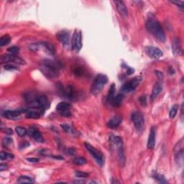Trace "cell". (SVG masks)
Returning <instances> with one entry per match:
<instances>
[{
    "label": "cell",
    "instance_id": "6da1fadb",
    "mask_svg": "<svg viewBox=\"0 0 184 184\" xmlns=\"http://www.w3.org/2000/svg\"><path fill=\"white\" fill-rule=\"evenodd\" d=\"M146 28L147 31L160 42L164 43L165 41V34L162 26L154 16H150L146 22Z\"/></svg>",
    "mask_w": 184,
    "mask_h": 184
},
{
    "label": "cell",
    "instance_id": "7a4b0ae2",
    "mask_svg": "<svg viewBox=\"0 0 184 184\" xmlns=\"http://www.w3.org/2000/svg\"><path fill=\"white\" fill-rule=\"evenodd\" d=\"M60 68L61 66L59 63L51 60L46 59L40 62V71L48 78H52L58 76Z\"/></svg>",
    "mask_w": 184,
    "mask_h": 184
},
{
    "label": "cell",
    "instance_id": "3957f363",
    "mask_svg": "<svg viewBox=\"0 0 184 184\" xmlns=\"http://www.w3.org/2000/svg\"><path fill=\"white\" fill-rule=\"evenodd\" d=\"M108 78L104 74H98L93 80L91 84L90 91L92 94L96 95L104 89V86L107 84Z\"/></svg>",
    "mask_w": 184,
    "mask_h": 184
},
{
    "label": "cell",
    "instance_id": "277c9868",
    "mask_svg": "<svg viewBox=\"0 0 184 184\" xmlns=\"http://www.w3.org/2000/svg\"><path fill=\"white\" fill-rule=\"evenodd\" d=\"M84 145L85 147L86 148V150L89 152L90 154L93 156V158H94L96 162L100 165L101 167H102L104 164V155L101 153L99 150H98L97 149L95 148L94 147L91 145L89 143L85 142L84 143Z\"/></svg>",
    "mask_w": 184,
    "mask_h": 184
},
{
    "label": "cell",
    "instance_id": "5b68a950",
    "mask_svg": "<svg viewBox=\"0 0 184 184\" xmlns=\"http://www.w3.org/2000/svg\"><path fill=\"white\" fill-rule=\"evenodd\" d=\"M131 120L134 123L136 130L139 132H141L144 129L145 120L143 114L140 111H134L131 115Z\"/></svg>",
    "mask_w": 184,
    "mask_h": 184
},
{
    "label": "cell",
    "instance_id": "8992f818",
    "mask_svg": "<svg viewBox=\"0 0 184 184\" xmlns=\"http://www.w3.org/2000/svg\"><path fill=\"white\" fill-rule=\"evenodd\" d=\"M141 80L142 78L140 76L135 77L134 78L131 79L129 82L124 84L122 88V91L123 93H130V92L133 91L139 85Z\"/></svg>",
    "mask_w": 184,
    "mask_h": 184
},
{
    "label": "cell",
    "instance_id": "52a82bcc",
    "mask_svg": "<svg viewBox=\"0 0 184 184\" xmlns=\"http://www.w3.org/2000/svg\"><path fill=\"white\" fill-rule=\"evenodd\" d=\"M72 50L78 52L82 48V36L81 32L76 30L73 34L71 40Z\"/></svg>",
    "mask_w": 184,
    "mask_h": 184
},
{
    "label": "cell",
    "instance_id": "ba28073f",
    "mask_svg": "<svg viewBox=\"0 0 184 184\" xmlns=\"http://www.w3.org/2000/svg\"><path fill=\"white\" fill-rule=\"evenodd\" d=\"M145 52L149 57L153 59H158L163 56V52L160 49L153 46H148L145 48Z\"/></svg>",
    "mask_w": 184,
    "mask_h": 184
},
{
    "label": "cell",
    "instance_id": "9c48e42d",
    "mask_svg": "<svg viewBox=\"0 0 184 184\" xmlns=\"http://www.w3.org/2000/svg\"><path fill=\"white\" fill-rule=\"evenodd\" d=\"M9 62H13L17 64H25V62L23 61L21 58L15 55H12V54H7L1 58V63H7Z\"/></svg>",
    "mask_w": 184,
    "mask_h": 184
},
{
    "label": "cell",
    "instance_id": "30bf717a",
    "mask_svg": "<svg viewBox=\"0 0 184 184\" xmlns=\"http://www.w3.org/2000/svg\"><path fill=\"white\" fill-rule=\"evenodd\" d=\"M60 91H61V93L64 97L71 99V100H73L74 99V96H76L75 89L71 86H68L67 87H63V86H61Z\"/></svg>",
    "mask_w": 184,
    "mask_h": 184
},
{
    "label": "cell",
    "instance_id": "8fae6325",
    "mask_svg": "<svg viewBox=\"0 0 184 184\" xmlns=\"http://www.w3.org/2000/svg\"><path fill=\"white\" fill-rule=\"evenodd\" d=\"M56 37L62 44H63V46H68L69 40H70V35H69L68 32L66 30H62L58 32L56 34Z\"/></svg>",
    "mask_w": 184,
    "mask_h": 184
},
{
    "label": "cell",
    "instance_id": "7c38bea8",
    "mask_svg": "<svg viewBox=\"0 0 184 184\" xmlns=\"http://www.w3.org/2000/svg\"><path fill=\"white\" fill-rule=\"evenodd\" d=\"M28 133L37 142L42 143L44 142V138H43V135L36 128L30 127L28 129Z\"/></svg>",
    "mask_w": 184,
    "mask_h": 184
},
{
    "label": "cell",
    "instance_id": "4fadbf2b",
    "mask_svg": "<svg viewBox=\"0 0 184 184\" xmlns=\"http://www.w3.org/2000/svg\"><path fill=\"white\" fill-rule=\"evenodd\" d=\"M155 135H156V128L155 127H152L150 129V134L147 140V148L152 150L154 148L155 145Z\"/></svg>",
    "mask_w": 184,
    "mask_h": 184
},
{
    "label": "cell",
    "instance_id": "5bb4252c",
    "mask_svg": "<svg viewBox=\"0 0 184 184\" xmlns=\"http://www.w3.org/2000/svg\"><path fill=\"white\" fill-rule=\"evenodd\" d=\"M114 3L117 7L118 12L123 16L124 17H127L128 16V10L125 4H124L122 1H114Z\"/></svg>",
    "mask_w": 184,
    "mask_h": 184
},
{
    "label": "cell",
    "instance_id": "9a60e30c",
    "mask_svg": "<svg viewBox=\"0 0 184 184\" xmlns=\"http://www.w3.org/2000/svg\"><path fill=\"white\" fill-rule=\"evenodd\" d=\"M122 120V118L120 116H114V117H113L112 118H111L109 120L107 123L108 127L113 129H117L121 124Z\"/></svg>",
    "mask_w": 184,
    "mask_h": 184
},
{
    "label": "cell",
    "instance_id": "2e32d148",
    "mask_svg": "<svg viewBox=\"0 0 184 184\" xmlns=\"http://www.w3.org/2000/svg\"><path fill=\"white\" fill-rule=\"evenodd\" d=\"M21 112L22 111L20 110H7L3 113V116L10 120H15L19 117Z\"/></svg>",
    "mask_w": 184,
    "mask_h": 184
},
{
    "label": "cell",
    "instance_id": "e0dca14e",
    "mask_svg": "<svg viewBox=\"0 0 184 184\" xmlns=\"http://www.w3.org/2000/svg\"><path fill=\"white\" fill-rule=\"evenodd\" d=\"M172 49H173V53L176 55H181L183 50H182L181 44V41L178 38H175L173 40V43H172Z\"/></svg>",
    "mask_w": 184,
    "mask_h": 184
},
{
    "label": "cell",
    "instance_id": "ac0fdd59",
    "mask_svg": "<svg viewBox=\"0 0 184 184\" xmlns=\"http://www.w3.org/2000/svg\"><path fill=\"white\" fill-rule=\"evenodd\" d=\"M163 90V85L160 82H157L156 84L154 85L153 91H152V99H155V98L158 97L160 95V93H161Z\"/></svg>",
    "mask_w": 184,
    "mask_h": 184
},
{
    "label": "cell",
    "instance_id": "d6986e66",
    "mask_svg": "<svg viewBox=\"0 0 184 184\" xmlns=\"http://www.w3.org/2000/svg\"><path fill=\"white\" fill-rule=\"evenodd\" d=\"M115 92H116V87H115V84H112L110 86L108 92V95L107 97V102L110 104H112L113 100H114V97H115Z\"/></svg>",
    "mask_w": 184,
    "mask_h": 184
},
{
    "label": "cell",
    "instance_id": "ffe728a7",
    "mask_svg": "<svg viewBox=\"0 0 184 184\" xmlns=\"http://www.w3.org/2000/svg\"><path fill=\"white\" fill-rule=\"evenodd\" d=\"M110 142L112 146H114L116 148H120L122 147V140L121 138L118 136H112L110 138Z\"/></svg>",
    "mask_w": 184,
    "mask_h": 184
},
{
    "label": "cell",
    "instance_id": "44dd1931",
    "mask_svg": "<svg viewBox=\"0 0 184 184\" xmlns=\"http://www.w3.org/2000/svg\"><path fill=\"white\" fill-rule=\"evenodd\" d=\"M71 107V105L69 103L66 102H60L56 107L57 111H58L59 112L63 111H66V110H70Z\"/></svg>",
    "mask_w": 184,
    "mask_h": 184
},
{
    "label": "cell",
    "instance_id": "7402d4cb",
    "mask_svg": "<svg viewBox=\"0 0 184 184\" xmlns=\"http://www.w3.org/2000/svg\"><path fill=\"white\" fill-rule=\"evenodd\" d=\"M123 99H124L123 93H118V94L114 97L111 104H112L114 107H120V105L122 104V102Z\"/></svg>",
    "mask_w": 184,
    "mask_h": 184
},
{
    "label": "cell",
    "instance_id": "603a6c76",
    "mask_svg": "<svg viewBox=\"0 0 184 184\" xmlns=\"http://www.w3.org/2000/svg\"><path fill=\"white\" fill-rule=\"evenodd\" d=\"M42 46H43V48H45L48 53L50 54V55L55 54V48L52 44H50V43H46V42H42Z\"/></svg>",
    "mask_w": 184,
    "mask_h": 184
},
{
    "label": "cell",
    "instance_id": "cb8c5ba5",
    "mask_svg": "<svg viewBox=\"0 0 184 184\" xmlns=\"http://www.w3.org/2000/svg\"><path fill=\"white\" fill-rule=\"evenodd\" d=\"M118 160L120 163V165L122 167H124L125 163V155L122 147H120L118 149Z\"/></svg>",
    "mask_w": 184,
    "mask_h": 184
},
{
    "label": "cell",
    "instance_id": "d4e9b609",
    "mask_svg": "<svg viewBox=\"0 0 184 184\" xmlns=\"http://www.w3.org/2000/svg\"><path fill=\"white\" fill-rule=\"evenodd\" d=\"M25 117L28 119H34V120H36V119L40 118V114L39 112H37V111H29L27 112Z\"/></svg>",
    "mask_w": 184,
    "mask_h": 184
},
{
    "label": "cell",
    "instance_id": "484cf974",
    "mask_svg": "<svg viewBox=\"0 0 184 184\" xmlns=\"http://www.w3.org/2000/svg\"><path fill=\"white\" fill-rule=\"evenodd\" d=\"M18 183H33V180L31 178L26 176H22L19 177L17 180Z\"/></svg>",
    "mask_w": 184,
    "mask_h": 184
},
{
    "label": "cell",
    "instance_id": "4316f807",
    "mask_svg": "<svg viewBox=\"0 0 184 184\" xmlns=\"http://www.w3.org/2000/svg\"><path fill=\"white\" fill-rule=\"evenodd\" d=\"M10 40H11V38H10V35H5L2 36L0 38V46L3 47L4 46H7L10 43Z\"/></svg>",
    "mask_w": 184,
    "mask_h": 184
},
{
    "label": "cell",
    "instance_id": "83f0119b",
    "mask_svg": "<svg viewBox=\"0 0 184 184\" xmlns=\"http://www.w3.org/2000/svg\"><path fill=\"white\" fill-rule=\"evenodd\" d=\"M179 107L178 104H175L172 107L171 109H170V113H169V117H170V119H173L176 115L177 114L178 112V110Z\"/></svg>",
    "mask_w": 184,
    "mask_h": 184
},
{
    "label": "cell",
    "instance_id": "f1b7e54d",
    "mask_svg": "<svg viewBox=\"0 0 184 184\" xmlns=\"http://www.w3.org/2000/svg\"><path fill=\"white\" fill-rule=\"evenodd\" d=\"M15 131H16L17 134V135H19V137L25 136V135H27V133H28V131H27V129H25V128L22 127H17L16 129H15Z\"/></svg>",
    "mask_w": 184,
    "mask_h": 184
},
{
    "label": "cell",
    "instance_id": "f546056e",
    "mask_svg": "<svg viewBox=\"0 0 184 184\" xmlns=\"http://www.w3.org/2000/svg\"><path fill=\"white\" fill-rule=\"evenodd\" d=\"M14 158V155H13L12 154H10L3 151H1V153H0V159H1V161L5 160L7 159H11V158Z\"/></svg>",
    "mask_w": 184,
    "mask_h": 184
},
{
    "label": "cell",
    "instance_id": "4dcf8cb0",
    "mask_svg": "<svg viewBox=\"0 0 184 184\" xmlns=\"http://www.w3.org/2000/svg\"><path fill=\"white\" fill-rule=\"evenodd\" d=\"M42 47H43V46H42V43H36L30 45L29 48L30 50L33 51V52H36V51L39 50Z\"/></svg>",
    "mask_w": 184,
    "mask_h": 184
},
{
    "label": "cell",
    "instance_id": "1f68e13d",
    "mask_svg": "<svg viewBox=\"0 0 184 184\" xmlns=\"http://www.w3.org/2000/svg\"><path fill=\"white\" fill-rule=\"evenodd\" d=\"M73 163L76 165H82L86 163V160L83 157H78V158H76L73 160Z\"/></svg>",
    "mask_w": 184,
    "mask_h": 184
},
{
    "label": "cell",
    "instance_id": "d6a6232c",
    "mask_svg": "<svg viewBox=\"0 0 184 184\" xmlns=\"http://www.w3.org/2000/svg\"><path fill=\"white\" fill-rule=\"evenodd\" d=\"M13 143V140L12 139L9 138V137H6V138H4L2 140V145L4 146V147H7L10 145H11Z\"/></svg>",
    "mask_w": 184,
    "mask_h": 184
},
{
    "label": "cell",
    "instance_id": "836d02e7",
    "mask_svg": "<svg viewBox=\"0 0 184 184\" xmlns=\"http://www.w3.org/2000/svg\"><path fill=\"white\" fill-rule=\"evenodd\" d=\"M61 126L62 129H63V130L65 131V132H67V133H71V132H73L72 127L70 125H68V124H66V123L61 124Z\"/></svg>",
    "mask_w": 184,
    "mask_h": 184
},
{
    "label": "cell",
    "instance_id": "e575fe53",
    "mask_svg": "<svg viewBox=\"0 0 184 184\" xmlns=\"http://www.w3.org/2000/svg\"><path fill=\"white\" fill-rule=\"evenodd\" d=\"M7 51H8L9 53H10L11 54H12V55H16V54H17L18 53H19V47L12 46V47H10V48H9L8 49H7Z\"/></svg>",
    "mask_w": 184,
    "mask_h": 184
},
{
    "label": "cell",
    "instance_id": "d590c367",
    "mask_svg": "<svg viewBox=\"0 0 184 184\" xmlns=\"http://www.w3.org/2000/svg\"><path fill=\"white\" fill-rule=\"evenodd\" d=\"M155 179H156V180L158 181V182H159V183H167V181L165 180V178H164V176H162V175L156 174L155 176Z\"/></svg>",
    "mask_w": 184,
    "mask_h": 184
},
{
    "label": "cell",
    "instance_id": "8d00e7d4",
    "mask_svg": "<svg viewBox=\"0 0 184 184\" xmlns=\"http://www.w3.org/2000/svg\"><path fill=\"white\" fill-rule=\"evenodd\" d=\"M4 69L7 71H14V70H17L18 68L16 66L13 64H6L4 66Z\"/></svg>",
    "mask_w": 184,
    "mask_h": 184
},
{
    "label": "cell",
    "instance_id": "74e56055",
    "mask_svg": "<svg viewBox=\"0 0 184 184\" xmlns=\"http://www.w3.org/2000/svg\"><path fill=\"white\" fill-rule=\"evenodd\" d=\"M76 176L78 178H86L89 176V173H86V172L76 171Z\"/></svg>",
    "mask_w": 184,
    "mask_h": 184
},
{
    "label": "cell",
    "instance_id": "f35d334b",
    "mask_svg": "<svg viewBox=\"0 0 184 184\" xmlns=\"http://www.w3.org/2000/svg\"><path fill=\"white\" fill-rule=\"evenodd\" d=\"M60 114H61V116L65 117H69L71 116V112L70 110H66V111H63L60 112Z\"/></svg>",
    "mask_w": 184,
    "mask_h": 184
},
{
    "label": "cell",
    "instance_id": "ab89813d",
    "mask_svg": "<svg viewBox=\"0 0 184 184\" xmlns=\"http://www.w3.org/2000/svg\"><path fill=\"white\" fill-rule=\"evenodd\" d=\"M83 73H84V71L81 68H76L74 69V73L76 76H81L83 74Z\"/></svg>",
    "mask_w": 184,
    "mask_h": 184
},
{
    "label": "cell",
    "instance_id": "60d3db41",
    "mask_svg": "<svg viewBox=\"0 0 184 184\" xmlns=\"http://www.w3.org/2000/svg\"><path fill=\"white\" fill-rule=\"evenodd\" d=\"M140 102L142 106H145L146 103H147V99L145 96H142L140 98Z\"/></svg>",
    "mask_w": 184,
    "mask_h": 184
},
{
    "label": "cell",
    "instance_id": "b9f144b4",
    "mask_svg": "<svg viewBox=\"0 0 184 184\" xmlns=\"http://www.w3.org/2000/svg\"><path fill=\"white\" fill-rule=\"evenodd\" d=\"M155 74H156L157 77H158V78H159L160 80H163L164 78V76H163V73H161V72L160 71H155Z\"/></svg>",
    "mask_w": 184,
    "mask_h": 184
},
{
    "label": "cell",
    "instance_id": "7bdbcfd3",
    "mask_svg": "<svg viewBox=\"0 0 184 184\" xmlns=\"http://www.w3.org/2000/svg\"><path fill=\"white\" fill-rule=\"evenodd\" d=\"M27 160L29 161V162L30 163H37L39 161V159L36 158H27Z\"/></svg>",
    "mask_w": 184,
    "mask_h": 184
},
{
    "label": "cell",
    "instance_id": "ee69618b",
    "mask_svg": "<svg viewBox=\"0 0 184 184\" xmlns=\"http://www.w3.org/2000/svg\"><path fill=\"white\" fill-rule=\"evenodd\" d=\"M171 2L173 3V4H177V5L181 6V7H183L184 4V2L183 1H171Z\"/></svg>",
    "mask_w": 184,
    "mask_h": 184
},
{
    "label": "cell",
    "instance_id": "f6af8a7d",
    "mask_svg": "<svg viewBox=\"0 0 184 184\" xmlns=\"http://www.w3.org/2000/svg\"><path fill=\"white\" fill-rule=\"evenodd\" d=\"M7 169V165L4 163L0 164V171H3V170Z\"/></svg>",
    "mask_w": 184,
    "mask_h": 184
},
{
    "label": "cell",
    "instance_id": "bcb514c9",
    "mask_svg": "<svg viewBox=\"0 0 184 184\" xmlns=\"http://www.w3.org/2000/svg\"><path fill=\"white\" fill-rule=\"evenodd\" d=\"M134 72H135V71L132 68H128V69H127V74H128L129 76L132 74V73H133Z\"/></svg>",
    "mask_w": 184,
    "mask_h": 184
},
{
    "label": "cell",
    "instance_id": "7dc6e473",
    "mask_svg": "<svg viewBox=\"0 0 184 184\" xmlns=\"http://www.w3.org/2000/svg\"><path fill=\"white\" fill-rule=\"evenodd\" d=\"M66 153H67V154H68V155H73V154L75 153V150H73V149H68V150H67V152H66Z\"/></svg>",
    "mask_w": 184,
    "mask_h": 184
},
{
    "label": "cell",
    "instance_id": "c3c4849f",
    "mask_svg": "<svg viewBox=\"0 0 184 184\" xmlns=\"http://www.w3.org/2000/svg\"><path fill=\"white\" fill-rule=\"evenodd\" d=\"M5 133L7 134V135H12L13 132L11 129H8L7 128V129H5Z\"/></svg>",
    "mask_w": 184,
    "mask_h": 184
}]
</instances>
